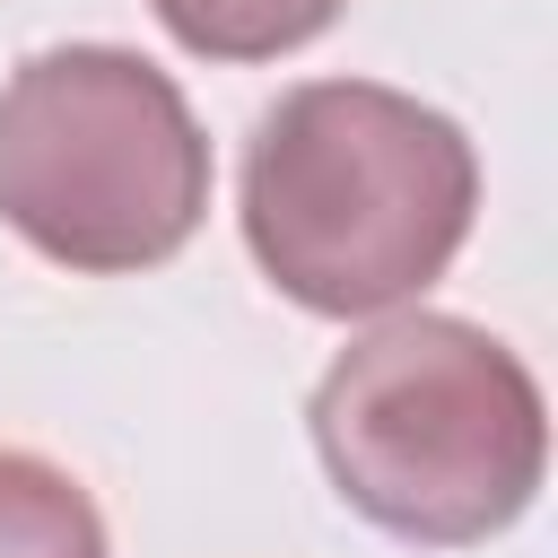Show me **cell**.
Returning a JSON list of instances; mask_svg holds the SVG:
<instances>
[{
	"label": "cell",
	"instance_id": "obj_4",
	"mask_svg": "<svg viewBox=\"0 0 558 558\" xmlns=\"http://www.w3.org/2000/svg\"><path fill=\"white\" fill-rule=\"evenodd\" d=\"M0 558H105V523L70 471L0 445Z\"/></svg>",
	"mask_w": 558,
	"mask_h": 558
},
{
	"label": "cell",
	"instance_id": "obj_1",
	"mask_svg": "<svg viewBox=\"0 0 558 558\" xmlns=\"http://www.w3.org/2000/svg\"><path fill=\"white\" fill-rule=\"evenodd\" d=\"M471 140L375 78L288 87L244 148V244L305 314H384L471 235Z\"/></svg>",
	"mask_w": 558,
	"mask_h": 558
},
{
	"label": "cell",
	"instance_id": "obj_5",
	"mask_svg": "<svg viewBox=\"0 0 558 558\" xmlns=\"http://www.w3.org/2000/svg\"><path fill=\"white\" fill-rule=\"evenodd\" d=\"M166 17L174 44L209 52V61H270V52H296L314 44L349 0H148Z\"/></svg>",
	"mask_w": 558,
	"mask_h": 558
},
{
	"label": "cell",
	"instance_id": "obj_3",
	"mask_svg": "<svg viewBox=\"0 0 558 558\" xmlns=\"http://www.w3.org/2000/svg\"><path fill=\"white\" fill-rule=\"evenodd\" d=\"M209 209V140L166 70L113 44L35 52L0 87V218L70 270H148Z\"/></svg>",
	"mask_w": 558,
	"mask_h": 558
},
{
	"label": "cell",
	"instance_id": "obj_2",
	"mask_svg": "<svg viewBox=\"0 0 558 558\" xmlns=\"http://www.w3.org/2000/svg\"><path fill=\"white\" fill-rule=\"evenodd\" d=\"M314 445L366 523L427 549L506 532L549 462L541 384L453 314H401L349 340L314 384Z\"/></svg>",
	"mask_w": 558,
	"mask_h": 558
}]
</instances>
